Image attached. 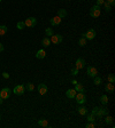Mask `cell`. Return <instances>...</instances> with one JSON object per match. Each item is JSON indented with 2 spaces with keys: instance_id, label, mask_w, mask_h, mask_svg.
<instances>
[{
  "instance_id": "cell-1",
  "label": "cell",
  "mask_w": 115,
  "mask_h": 128,
  "mask_svg": "<svg viewBox=\"0 0 115 128\" xmlns=\"http://www.w3.org/2000/svg\"><path fill=\"white\" fill-rule=\"evenodd\" d=\"M92 114H93L94 117H96V116H97V117L107 116V114H108V110L105 108V106H102V108H98V106H96V108H93V110H92Z\"/></svg>"
},
{
  "instance_id": "cell-2",
  "label": "cell",
  "mask_w": 115,
  "mask_h": 128,
  "mask_svg": "<svg viewBox=\"0 0 115 128\" xmlns=\"http://www.w3.org/2000/svg\"><path fill=\"white\" fill-rule=\"evenodd\" d=\"M76 102L78 103L79 105L81 104H84V103L86 102V95H85V93L84 92H81V93H76Z\"/></svg>"
},
{
  "instance_id": "cell-3",
  "label": "cell",
  "mask_w": 115,
  "mask_h": 128,
  "mask_svg": "<svg viewBox=\"0 0 115 128\" xmlns=\"http://www.w3.org/2000/svg\"><path fill=\"white\" fill-rule=\"evenodd\" d=\"M24 92H26V86L24 85H17V86H15L14 87V89H13V93L15 94V95H23L24 94Z\"/></svg>"
},
{
  "instance_id": "cell-4",
  "label": "cell",
  "mask_w": 115,
  "mask_h": 128,
  "mask_svg": "<svg viewBox=\"0 0 115 128\" xmlns=\"http://www.w3.org/2000/svg\"><path fill=\"white\" fill-rule=\"evenodd\" d=\"M11 94H12L11 89H9L8 87H5V88H2V89L0 90V97L4 98V100H7V98H9Z\"/></svg>"
},
{
  "instance_id": "cell-5",
  "label": "cell",
  "mask_w": 115,
  "mask_h": 128,
  "mask_svg": "<svg viewBox=\"0 0 115 128\" xmlns=\"http://www.w3.org/2000/svg\"><path fill=\"white\" fill-rule=\"evenodd\" d=\"M82 36L85 37V38H86V40H92V39L96 38L97 32H96V30H93V29H90V30L86 31V33H84V34H82Z\"/></svg>"
},
{
  "instance_id": "cell-6",
  "label": "cell",
  "mask_w": 115,
  "mask_h": 128,
  "mask_svg": "<svg viewBox=\"0 0 115 128\" xmlns=\"http://www.w3.org/2000/svg\"><path fill=\"white\" fill-rule=\"evenodd\" d=\"M50 40H51V42H53L54 45H59V44L62 42L63 38L61 34H53V36L50 38Z\"/></svg>"
},
{
  "instance_id": "cell-7",
  "label": "cell",
  "mask_w": 115,
  "mask_h": 128,
  "mask_svg": "<svg viewBox=\"0 0 115 128\" xmlns=\"http://www.w3.org/2000/svg\"><path fill=\"white\" fill-rule=\"evenodd\" d=\"M86 73H88V76H89L90 78H94L96 76H98V70L94 67H88Z\"/></svg>"
},
{
  "instance_id": "cell-8",
  "label": "cell",
  "mask_w": 115,
  "mask_h": 128,
  "mask_svg": "<svg viewBox=\"0 0 115 128\" xmlns=\"http://www.w3.org/2000/svg\"><path fill=\"white\" fill-rule=\"evenodd\" d=\"M85 60L84 58H82V57H79V58H77L76 60V63H75V67L76 69H78V70H81V69H83V67H85Z\"/></svg>"
},
{
  "instance_id": "cell-9",
  "label": "cell",
  "mask_w": 115,
  "mask_h": 128,
  "mask_svg": "<svg viewBox=\"0 0 115 128\" xmlns=\"http://www.w3.org/2000/svg\"><path fill=\"white\" fill-rule=\"evenodd\" d=\"M24 24H26V26H28V28H33V26L37 24V20L35 17H29V18L26 20Z\"/></svg>"
},
{
  "instance_id": "cell-10",
  "label": "cell",
  "mask_w": 115,
  "mask_h": 128,
  "mask_svg": "<svg viewBox=\"0 0 115 128\" xmlns=\"http://www.w3.org/2000/svg\"><path fill=\"white\" fill-rule=\"evenodd\" d=\"M37 89H38V92H39L40 95H45L47 93V86L45 83H39L38 87H37Z\"/></svg>"
},
{
  "instance_id": "cell-11",
  "label": "cell",
  "mask_w": 115,
  "mask_h": 128,
  "mask_svg": "<svg viewBox=\"0 0 115 128\" xmlns=\"http://www.w3.org/2000/svg\"><path fill=\"white\" fill-rule=\"evenodd\" d=\"M61 20H62V18H60L59 16H55V17H53V18H51V20H50V23H51L53 26H54V25H59V24L61 23Z\"/></svg>"
},
{
  "instance_id": "cell-12",
  "label": "cell",
  "mask_w": 115,
  "mask_h": 128,
  "mask_svg": "<svg viewBox=\"0 0 115 128\" xmlns=\"http://www.w3.org/2000/svg\"><path fill=\"white\" fill-rule=\"evenodd\" d=\"M45 56H46V51L44 50V49H39L36 53V57L38 60H43V58H45Z\"/></svg>"
},
{
  "instance_id": "cell-13",
  "label": "cell",
  "mask_w": 115,
  "mask_h": 128,
  "mask_svg": "<svg viewBox=\"0 0 115 128\" xmlns=\"http://www.w3.org/2000/svg\"><path fill=\"white\" fill-rule=\"evenodd\" d=\"M105 90L108 93H113L114 92V83L113 82H107L105 86Z\"/></svg>"
},
{
  "instance_id": "cell-14",
  "label": "cell",
  "mask_w": 115,
  "mask_h": 128,
  "mask_svg": "<svg viewBox=\"0 0 115 128\" xmlns=\"http://www.w3.org/2000/svg\"><path fill=\"white\" fill-rule=\"evenodd\" d=\"M76 90L75 89H68L67 92H66V96L68 98H75V96H76Z\"/></svg>"
},
{
  "instance_id": "cell-15",
  "label": "cell",
  "mask_w": 115,
  "mask_h": 128,
  "mask_svg": "<svg viewBox=\"0 0 115 128\" xmlns=\"http://www.w3.org/2000/svg\"><path fill=\"white\" fill-rule=\"evenodd\" d=\"M77 110H78V113L81 114V116H85V114H88V109L85 108V106H83V105H82V106L79 105Z\"/></svg>"
},
{
  "instance_id": "cell-16",
  "label": "cell",
  "mask_w": 115,
  "mask_h": 128,
  "mask_svg": "<svg viewBox=\"0 0 115 128\" xmlns=\"http://www.w3.org/2000/svg\"><path fill=\"white\" fill-rule=\"evenodd\" d=\"M100 14H101V11L100 10H92V9H90V16L91 17H99Z\"/></svg>"
},
{
  "instance_id": "cell-17",
  "label": "cell",
  "mask_w": 115,
  "mask_h": 128,
  "mask_svg": "<svg viewBox=\"0 0 115 128\" xmlns=\"http://www.w3.org/2000/svg\"><path fill=\"white\" fill-rule=\"evenodd\" d=\"M58 16L60 17V18H64L66 16H67V10L66 9H59L58 10Z\"/></svg>"
},
{
  "instance_id": "cell-18",
  "label": "cell",
  "mask_w": 115,
  "mask_h": 128,
  "mask_svg": "<svg viewBox=\"0 0 115 128\" xmlns=\"http://www.w3.org/2000/svg\"><path fill=\"white\" fill-rule=\"evenodd\" d=\"M42 45L44 47H50V45H51V40H50V38H48V37H45V38L43 39Z\"/></svg>"
},
{
  "instance_id": "cell-19",
  "label": "cell",
  "mask_w": 115,
  "mask_h": 128,
  "mask_svg": "<svg viewBox=\"0 0 115 128\" xmlns=\"http://www.w3.org/2000/svg\"><path fill=\"white\" fill-rule=\"evenodd\" d=\"M38 126H40V127H48V121L46 119H40V120H38Z\"/></svg>"
},
{
  "instance_id": "cell-20",
  "label": "cell",
  "mask_w": 115,
  "mask_h": 128,
  "mask_svg": "<svg viewBox=\"0 0 115 128\" xmlns=\"http://www.w3.org/2000/svg\"><path fill=\"white\" fill-rule=\"evenodd\" d=\"M86 42H88V40H86V38L85 37H81L79 38V40H78V45L81 47H84V46H86Z\"/></svg>"
},
{
  "instance_id": "cell-21",
  "label": "cell",
  "mask_w": 115,
  "mask_h": 128,
  "mask_svg": "<svg viewBox=\"0 0 115 128\" xmlns=\"http://www.w3.org/2000/svg\"><path fill=\"white\" fill-rule=\"evenodd\" d=\"M108 96L107 95H101L100 96V102H101V104H104V105H106L107 103H108Z\"/></svg>"
},
{
  "instance_id": "cell-22",
  "label": "cell",
  "mask_w": 115,
  "mask_h": 128,
  "mask_svg": "<svg viewBox=\"0 0 115 128\" xmlns=\"http://www.w3.org/2000/svg\"><path fill=\"white\" fill-rule=\"evenodd\" d=\"M76 92H78V93H81V92H84V87H83V85H81V83H76L75 85V88H74Z\"/></svg>"
},
{
  "instance_id": "cell-23",
  "label": "cell",
  "mask_w": 115,
  "mask_h": 128,
  "mask_svg": "<svg viewBox=\"0 0 115 128\" xmlns=\"http://www.w3.org/2000/svg\"><path fill=\"white\" fill-rule=\"evenodd\" d=\"M7 31H8V29L6 25H0V36H5Z\"/></svg>"
},
{
  "instance_id": "cell-24",
  "label": "cell",
  "mask_w": 115,
  "mask_h": 128,
  "mask_svg": "<svg viewBox=\"0 0 115 128\" xmlns=\"http://www.w3.org/2000/svg\"><path fill=\"white\" fill-rule=\"evenodd\" d=\"M101 81H102V79H101L100 77H98V76H96V77L93 78V83L96 85V86L100 85V83H101Z\"/></svg>"
},
{
  "instance_id": "cell-25",
  "label": "cell",
  "mask_w": 115,
  "mask_h": 128,
  "mask_svg": "<svg viewBox=\"0 0 115 128\" xmlns=\"http://www.w3.org/2000/svg\"><path fill=\"white\" fill-rule=\"evenodd\" d=\"M26 89L29 90V92H32V90L35 89V86L32 85L31 82H28V83H26Z\"/></svg>"
},
{
  "instance_id": "cell-26",
  "label": "cell",
  "mask_w": 115,
  "mask_h": 128,
  "mask_svg": "<svg viewBox=\"0 0 115 128\" xmlns=\"http://www.w3.org/2000/svg\"><path fill=\"white\" fill-rule=\"evenodd\" d=\"M16 28H17L19 30H23V29L26 28V24H24V22H22V21L17 22V24H16Z\"/></svg>"
},
{
  "instance_id": "cell-27",
  "label": "cell",
  "mask_w": 115,
  "mask_h": 128,
  "mask_svg": "<svg viewBox=\"0 0 115 128\" xmlns=\"http://www.w3.org/2000/svg\"><path fill=\"white\" fill-rule=\"evenodd\" d=\"M107 81H108V82H113V83L115 82V76L113 74V73H110V74H108V76H107Z\"/></svg>"
},
{
  "instance_id": "cell-28",
  "label": "cell",
  "mask_w": 115,
  "mask_h": 128,
  "mask_svg": "<svg viewBox=\"0 0 115 128\" xmlns=\"http://www.w3.org/2000/svg\"><path fill=\"white\" fill-rule=\"evenodd\" d=\"M45 33H46V37H52L54 33H53V30L51 28H47L46 30H45Z\"/></svg>"
},
{
  "instance_id": "cell-29",
  "label": "cell",
  "mask_w": 115,
  "mask_h": 128,
  "mask_svg": "<svg viewBox=\"0 0 115 128\" xmlns=\"http://www.w3.org/2000/svg\"><path fill=\"white\" fill-rule=\"evenodd\" d=\"M104 6H105V10H106V11H107V13H108V11H110V10H112V6H110L109 4H108V2H107V1H105V2H104Z\"/></svg>"
},
{
  "instance_id": "cell-30",
  "label": "cell",
  "mask_w": 115,
  "mask_h": 128,
  "mask_svg": "<svg viewBox=\"0 0 115 128\" xmlns=\"http://www.w3.org/2000/svg\"><path fill=\"white\" fill-rule=\"evenodd\" d=\"M105 121H106V123H107V125H112V123H113V117L107 116V117H106V119H105Z\"/></svg>"
},
{
  "instance_id": "cell-31",
  "label": "cell",
  "mask_w": 115,
  "mask_h": 128,
  "mask_svg": "<svg viewBox=\"0 0 115 128\" xmlns=\"http://www.w3.org/2000/svg\"><path fill=\"white\" fill-rule=\"evenodd\" d=\"M86 120H88L89 122H94V120H96V119H94V116L91 113V114H89V116H88V119H86Z\"/></svg>"
},
{
  "instance_id": "cell-32",
  "label": "cell",
  "mask_w": 115,
  "mask_h": 128,
  "mask_svg": "<svg viewBox=\"0 0 115 128\" xmlns=\"http://www.w3.org/2000/svg\"><path fill=\"white\" fill-rule=\"evenodd\" d=\"M78 69H76V67H73V69H71V74H73V76H77V74H78Z\"/></svg>"
},
{
  "instance_id": "cell-33",
  "label": "cell",
  "mask_w": 115,
  "mask_h": 128,
  "mask_svg": "<svg viewBox=\"0 0 115 128\" xmlns=\"http://www.w3.org/2000/svg\"><path fill=\"white\" fill-rule=\"evenodd\" d=\"M85 127L86 128H94V123L93 122H89V121H88V123L85 125Z\"/></svg>"
},
{
  "instance_id": "cell-34",
  "label": "cell",
  "mask_w": 115,
  "mask_h": 128,
  "mask_svg": "<svg viewBox=\"0 0 115 128\" xmlns=\"http://www.w3.org/2000/svg\"><path fill=\"white\" fill-rule=\"evenodd\" d=\"M104 2H105V0H97V6L104 5Z\"/></svg>"
},
{
  "instance_id": "cell-35",
  "label": "cell",
  "mask_w": 115,
  "mask_h": 128,
  "mask_svg": "<svg viewBox=\"0 0 115 128\" xmlns=\"http://www.w3.org/2000/svg\"><path fill=\"white\" fill-rule=\"evenodd\" d=\"M91 9H92V10H100V6H97V5H96V6H93Z\"/></svg>"
},
{
  "instance_id": "cell-36",
  "label": "cell",
  "mask_w": 115,
  "mask_h": 128,
  "mask_svg": "<svg viewBox=\"0 0 115 128\" xmlns=\"http://www.w3.org/2000/svg\"><path fill=\"white\" fill-rule=\"evenodd\" d=\"M2 76H4V78H5V79H8V78H9V73L4 72V73H2Z\"/></svg>"
},
{
  "instance_id": "cell-37",
  "label": "cell",
  "mask_w": 115,
  "mask_h": 128,
  "mask_svg": "<svg viewBox=\"0 0 115 128\" xmlns=\"http://www.w3.org/2000/svg\"><path fill=\"white\" fill-rule=\"evenodd\" d=\"M107 2H108L110 6H114L115 5V0H107Z\"/></svg>"
},
{
  "instance_id": "cell-38",
  "label": "cell",
  "mask_w": 115,
  "mask_h": 128,
  "mask_svg": "<svg viewBox=\"0 0 115 128\" xmlns=\"http://www.w3.org/2000/svg\"><path fill=\"white\" fill-rule=\"evenodd\" d=\"M1 51H4V45L0 42V53H1Z\"/></svg>"
},
{
  "instance_id": "cell-39",
  "label": "cell",
  "mask_w": 115,
  "mask_h": 128,
  "mask_svg": "<svg viewBox=\"0 0 115 128\" xmlns=\"http://www.w3.org/2000/svg\"><path fill=\"white\" fill-rule=\"evenodd\" d=\"M71 83H73V85H76V83H77V81H76V80H73V81H71Z\"/></svg>"
},
{
  "instance_id": "cell-40",
  "label": "cell",
  "mask_w": 115,
  "mask_h": 128,
  "mask_svg": "<svg viewBox=\"0 0 115 128\" xmlns=\"http://www.w3.org/2000/svg\"><path fill=\"white\" fill-rule=\"evenodd\" d=\"M2 103H4V98L0 97V104H2Z\"/></svg>"
},
{
  "instance_id": "cell-41",
  "label": "cell",
  "mask_w": 115,
  "mask_h": 128,
  "mask_svg": "<svg viewBox=\"0 0 115 128\" xmlns=\"http://www.w3.org/2000/svg\"><path fill=\"white\" fill-rule=\"evenodd\" d=\"M0 120H1V116H0Z\"/></svg>"
},
{
  "instance_id": "cell-42",
  "label": "cell",
  "mask_w": 115,
  "mask_h": 128,
  "mask_svg": "<svg viewBox=\"0 0 115 128\" xmlns=\"http://www.w3.org/2000/svg\"><path fill=\"white\" fill-rule=\"evenodd\" d=\"M1 1H2V0H0V2H1Z\"/></svg>"
}]
</instances>
